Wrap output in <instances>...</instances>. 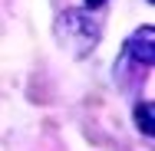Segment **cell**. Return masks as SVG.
<instances>
[{"label": "cell", "mask_w": 155, "mask_h": 151, "mask_svg": "<svg viewBox=\"0 0 155 151\" xmlns=\"http://www.w3.org/2000/svg\"><path fill=\"white\" fill-rule=\"evenodd\" d=\"M56 39L69 53L86 56L99 43V23L86 10H66V13H60V20H56Z\"/></svg>", "instance_id": "cell-1"}, {"label": "cell", "mask_w": 155, "mask_h": 151, "mask_svg": "<svg viewBox=\"0 0 155 151\" xmlns=\"http://www.w3.org/2000/svg\"><path fill=\"white\" fill-rule=\"evenodd\" d=\"M106 0H86V7H102Z\"/></svg>", "instance_id": "cell-4"}, {"label": "cell", "mask_w": 155, "mask_h": 151, "mask_svg": "<svg viewBox=\"0 0 155 151\" xmlns=\"http://www.w3.org/2000/svg\"><path fill=\"white\" fill-rule=\"evenodd\" d=\"M125 49H129V56H132L135 62L152 66V62H155V30H152V27H139V30L129 36Z\"/></svg>", "instance_id": "cell-2"}, {"label": "cell", "mask_w": 155, "mask_h": 151, "mask_svg": "<svg viewBox=\"0 0 155 151\" xmlns=\"http://www.w3.org/2000/svg\"><path fill=\"white\" fill-rule=\"evenodd\" d=\"M135 118H139L142 135H152V131H155V121H152V112H149V102H139V105H135Z\"/></svg>", "instance_id": "cell-3"}]
</instances>
